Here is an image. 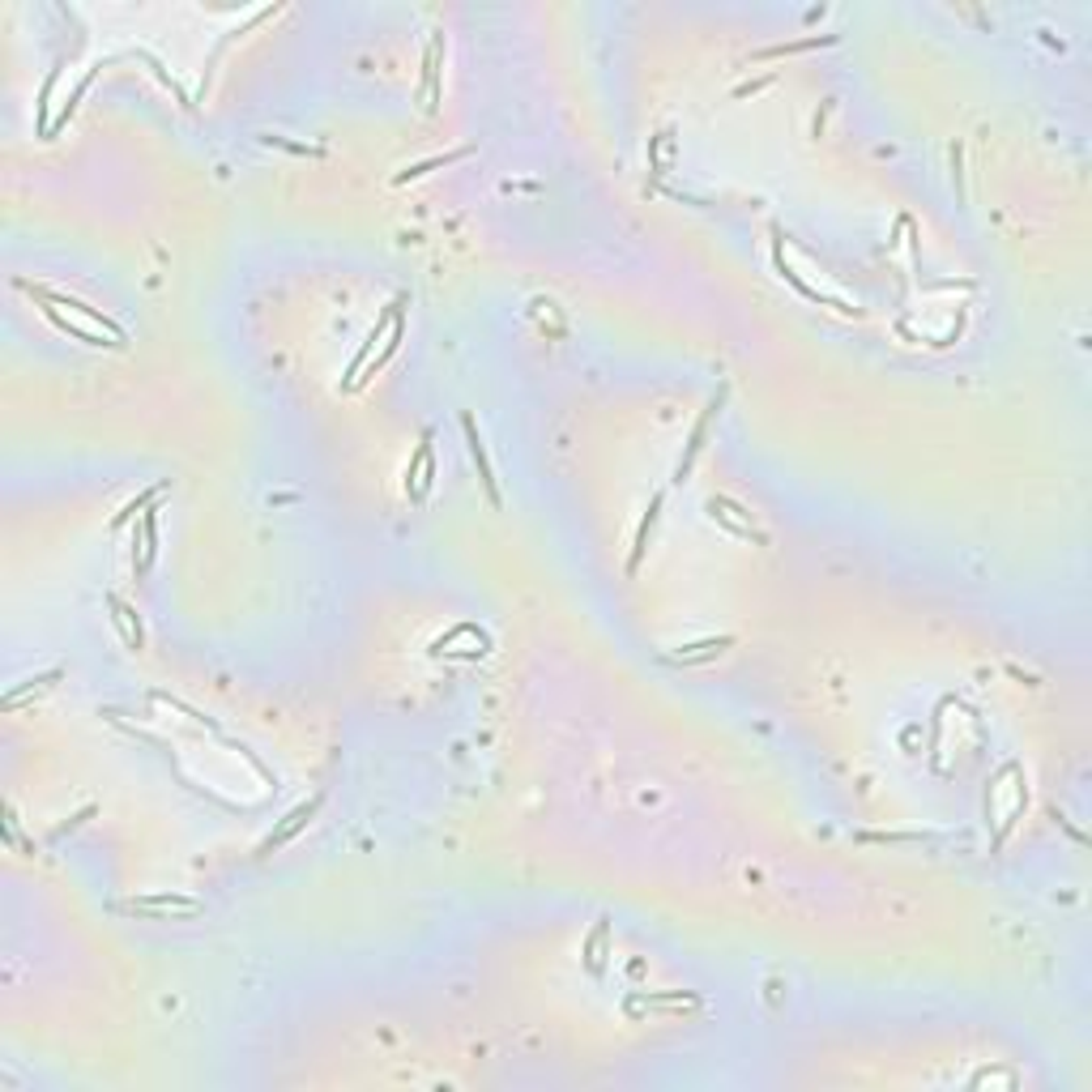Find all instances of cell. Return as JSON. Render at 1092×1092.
<instances>
[{
    "label": "cell",
    "instance_id": "3957f363",
    "mask_svg": "<svg viewBox=\"0 0 1092 1092\" xmlns=\"http://www.w3.org/2000/svg\"><path fill=\"white\" fill-rule=\"evenodd\" d=\"M722 398H726V393H717V398H713V401H708V405H704V414H700V423H695V431H692V444H687V457H683V461H679V483H683V478H687V469H692L695 453H700V448H704V431H708V423H713V414H717V410H722Z\"/></svg>",
    "mask_w": 1092,
    "mask_h": 1092
},
{
    "label": "cell",
    "instance_id": "8992f818",
    "mask_svg": "<svg viewBox=\"0 0 1092 1092\" xmlns=\"http://www.w3.org/2000/svg\"><path fill=\"white\" fill-rule=\"evenodd\" d=\"M465 154H469V150H453V154H435V159H427V163L405 166V171H398V180H393V184H405V180H419V175H427V171H435V166L457 163V159H465Z\"/></svg>",
    "mask_w": 1092,
    "mask_h": 1092
},
{
    "label": "cell",
    "instance_id": "52a82bcc",
    "mask_svg": "<svg viewBox=\"0 0 1092 1092\" xmlns=\"http://www.w3.org/2000/svg\"><path fill=\"white\" fill-rule=\"evenodd\" d=\"M107 606H111V610H116V619L124 623V631H129V645H133V649H141V623L133 619V610H129V606H124L120 597H107Z\"/></svg>",
    "mask_w": 1092,
    "mask_h": 1092
},
{
    "label": "cell",
    "instance_id": "5b68a950",
    "mask_svg": "<svg viewBox=\"0 0 1092 1092\" xmlns=\"http://www.w3.org/2000/svg\"><path fill=\"white\" fill-rule=\"evenodd\" d=\"M658 512H662V496L649 504V512H645V521H640V530H636V546H631L628 572H636V567H640V560H645V546H649V533H653V525H658Z\"/></svg>",
    "mask_w": 1092,
    "mask_h": 1092
},
{
    "label": "cell",
    "instance_id": "277c9868",
    "mask_svg": "<svg viewBox=\"0 0 1092 1092\" xmlns=\"http://www.w3.org/2000/svg\"><path fill=\"white\" fill-rule=\"evenodd\" d=\"M312 815H316V798H312V802H303V807H295V811H291V815H286V824H282V828H278V832H273V836H269V841H265V854H269V849H273V845H282V841H291V836H295V832H299V828H303V824H307V820H312Z\"/></svg>",
    "mask_w": 1092,
    "mask_h": 1092
},
{
    "label": "cell",
    "instance_id": "6da1fadb",
    "mask_svg": "<svg viewBox=\"0 0 1092 1092\" xmlns=\"http://www.w3.org/2000/svg\"><path fill=\"white\" fill-rule=\"evenodd\" d=\"M124 909L129 913H201V905L188 896H137Z\"/></svg>",
    "mask_w": 1092,
    "mask_h": 1092
},
{
    "label": "cell",
    "instance_id": "7a4b0ae2",
    "mask_svg": "<svg viewBox=\"0 0 1092 1092\" xmlns=\"http://www.w3.org/2000/svg\"><path fill=\"white\" fill-rule=\"evenodd\" d=\"M461 423H465V435H469V457H474V465H478V478H483V487H487V496H491V504H499V487H496V474H491V461H487V448H483V440H478V431H474V419H469V414H465Z\"/></svg>",
    "mask_w": 1092,
    "mask_h": 1092
}]
</instances>
